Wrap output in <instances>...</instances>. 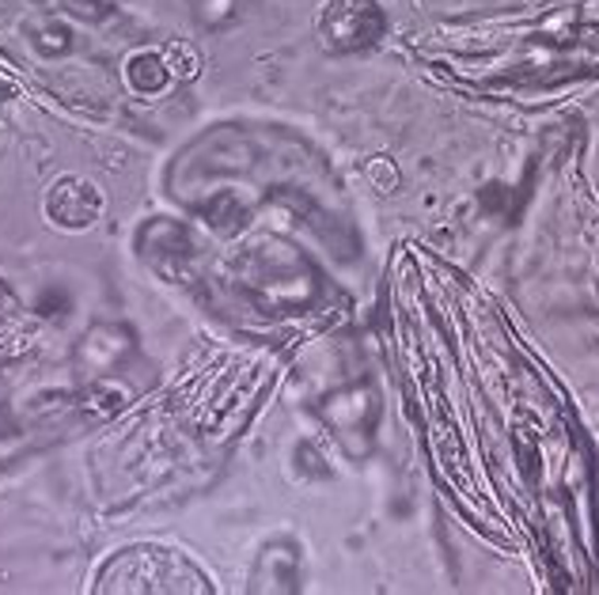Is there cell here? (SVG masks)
<instances>
[{
    "label": "cell",
    "mask_w": 599,
    "mask_h": 595,
    "mask_svg": "<svg viewBox=\"0 0 599 595\" xmlns=\"http://www.w3.org/2000/svg\"><path fill=\"white\" fill-rule=\"evenodd\" d=\"M384 31V15L372 0H334L327 12V35L334 46L353 50V46H368Z\"/></svg>",
    "instance_id": "obj_1"
}]
</instances>
